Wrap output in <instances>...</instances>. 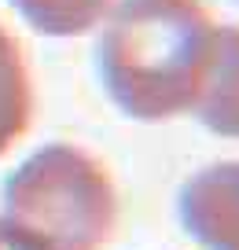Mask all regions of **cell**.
<instances>
[{"mask_svg": "<svg viewBox=\"0 0 239 250\" xmlns=\"http://www.w3.org/2000/svg\"><path fill=\"white\" fill-rule=\"evenodd\" d=\"M96 41V74L125 118L173 122L195 110L217 22L202 0H114Z\"/></svg>", "mask_w": 239, "mask_h": 250, "instance_id": "obj_1", "label": "cell"}, {"mask_svg": "<svg viewBox=\"0 0 239 250\" xmlns=\"http://www.w3.org/2000/svg\"><path fill=\"white\" fill-rule=\"evenodd\" d=\"M4 217L48 250H100L118 225V191L107 166L74 144L26 155L4 180Z\"/></svg>", "mask_w": 239, "mask_h": 250, "instance_id": "obj_2", "label": "cell"}, {"mask_svg": "<svg viewBox=\"0 0 239 250\" xmlns=\"http://www.w3.org/2000/svg\"><path fill=\"white\" fill-rule=\"evenodd\" d=\"M177 217L202 250H239V158L195 169L177 191Z\"/></svg>", "mask_w": 239, "mask_h": 250, "instance_id": "obj_3", "label": "cell"}, {"mask_svg": "<svg viewBox=\"0 0 239 250\" xmlns=\"http://www.w3.org/2000/svg\"><path fill=\"white\" fill-rule=\"evenodd\" d=\"M195 110L210 133L239 140V26H217L214 59Z\"/></svg>", "mask_w": 239, "mask_h": 250, "instance_id": "obj_4", "label": "cell"}, {"mask_svg": "<svg viewBox=\"0 0 239 250\" xmlns=\"http://www.w3.org/2000/svg\"><path fill=\"white\" fill-rule=\"evenodd\" d=\"M33 114V81L22 48L0 22V155L26 133Z\"/></svg>", "mask_w": 239, "mask_h": 250, "instance_id": "obj_5", "label": "cell"}, {"mask_svg": "<svg viewBox=\"0 0 239 250\" xmlns=\"http://www.w3.org/2000/svg\"><path fill=\"white\" fill-rule=\"evenodd\" d=\"M114 0H11V8L44 37H77L103 22Z\"/></svg>", "mask_w": 239, "mask_h": 250, "instance_id": "obj_6", "label": "cell"}, {"mask_svg": "<svg viewBox=\"0 0 239 250\" xmlns=\"http://www.w3.org/2000/svg\"><path fill=\"white\" fill-rule=\"evenodd\" d=\"M0 250H48L37 235H30L26 228H19L11 217L0 213Z\"/></svg>", "mask_w": 239, "mask_h": 250, "instance_id": "obj_7", "label": "cell"}]
</instances>
